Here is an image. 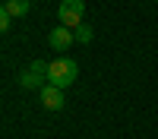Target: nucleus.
<instances>
[{
	"label": "nucleus",
	"mask_w": 158,
	"mask_h": 139,
	"mask_svg": "<svg viewBox=\"0 0 158 139\" xmlns=\"http://www.w3.org/2000/svg\"><path fill=\"white\" fill-rule=\"evenodd\" d=\"M44 76H48V67L41 60H32V67L19 73V82L25 88H38V92H41V88H44Z\"/></svg>",
	"instance_id": "3"
},
{
	"label": "nucleus",
	"mask_w": 158,
	"mask_h": 139,
	"mask_svg": "<svg viewBox=\"0 0 158 139\" xmlns=\"http://www.w3.org/2000/svg\"><path fill=\"white\" fill-rule=\"evenodd\" d=\"M10 22H13V16H10V13H6V10H0V29H3V32H6V29H10Z\"/></svg>",
	"instance_id": "8"
},
{
	"label": "nucleus",
	"mask_w": 158,
	"mask_h": 139,
	"mask_svg": "<svg viewBox=\"0 0 158 139\" xmlns=\"http://www.w3.org/2000/svg\"><path fill=\"white\" fill-rule=\"evenodd\" d=\"M73 32H76V41H79V44H89L92 35H95V32H92V25H85V22L79 25V29H73Z\"/></svg>",
	"instance_id": "7"
},
{
	"label": "nucleus",
	"mask_w": 158,
	"mask_h": 139,
	"mask_svg": "<svg viewBox=\"0 0 158 139\" xmlns=\"http://www.w3.org/2000/svg\"><path fill=\"white\" fill-rule=\"evenodd\" d=\"M3 10L10 13V16H29V10H32V0H3Z\"/></svg>",
	"instance_id": "6"
},
{
	"label": "nucleus",
	"mask_w": 158,
	"mask_h": 139,
	"mask_svg": "<svg viewBox=\"0 0 158 139\" xmlns=\"http://www.w3.org/2000/svg\"><path fill=\"white\" fill-rule=\"evenodd\" d=\"M76 76H79L76 60H54V63H48V85L67 88V85L76 82Z\"/></svg>",
	"instance_id": "1"
},
{
	"label": "nucleus",
	"mask_w": 158,
	"mask_h": 139,
	"mask_svg": "<svg viewBox=\"0 0 158 139\" xmlns=\"http://www.w3.org/2000/svg\"><path fill=\"white\" fill-rule=\"evenodd\" d=\"M57 16H60V25L79 29V25L85 22V3L82 0H63V3L57 6Z\"/></svg>",
	"instance_id": "2"
},
{
	"label": "nucleus",
	"mask_w": 158,
	"mask_h": 139,
	"mask_svg": "<svg viewBox=\"0 0 158 139\" xmlns=\"http://www.w3.org/2000/svg\"><path fill=\"white\" fill-rule=\"evenodd\" d=\"M73 41H76V32H73V29H67V25H57V29L48 35V44L54 47V51H67Z\"/></svg>",
	"instance_id": "4"
},
{
	"label": "nucleus",
	"mask_w": 158,
	"mask_h": 139,
	"mask_svg": "<svg viewBox=\"0 0 158 139\" xmlns=\"http://www.w3.org/2000/svg\"><path fill=\"white\" fill-rule=\"evenodd\" d=\"M38 98H41V104L48 111H60L63 108V88H57V85H44L38 92Z\"/></svg>",
	"instance_id": "5"
}]
</instances>
